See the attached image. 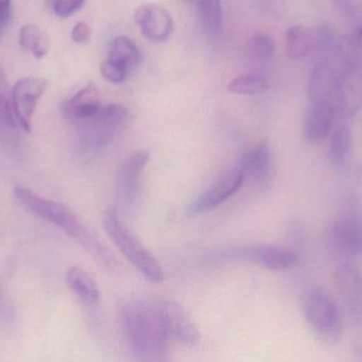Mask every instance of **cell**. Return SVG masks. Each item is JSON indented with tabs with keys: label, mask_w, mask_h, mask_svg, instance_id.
<instances>
[{
	"label": "cell",
	"mask_w": 362,
	"mask_h": 362,
	"mask_svg": "<svg viewBox=\"0 0 362 362\" xmlns=\"http://www.w3.org/2000/svg\"><path fill=\"white\" fill-rule=\"evenodd\" d=\"M121 325L127 344L142 361H165L170 340L163 324L160 299L140 298L123 304Z\"/></svg>",
	"instance_id": "cell-1"
},
{
	"label": "cell",
	"mask_w": 362,
	"mask_h": 362,
	"mask_svg": "<svg viewBox=\"0 0 362 362\" xmlns=\"http://www.w3.org/2000/svg\"><path fill=\"white\" fill-rule=\"evenodd\" d=\"M14 196L30 214L63 230L70 237L78 240L87 250L93 253L95 257L108 261L110 255L106 249L93 237V234L67 205L40 197L25 187L17 186L14 189Z\"/></svg>",
	"instance_id": "cell-2"
},
{
	"label": "cell",
	"mask_w": 362,
	"mask_h": 362,
	"mask_svg": "<svg viewBox=\"0 0 362 362\" xmlns=\"http://www.w3.org/2000/svg\"><path fill=\"white\" fill-rule=\"evenodd\" d=\"M103 227L110 240L144 278L153 283L163 282L165 273L160 264L127 229L116 208H110L104 212Z\"/></svg>",
	"instance_id": "cell-3"
},
{
	"label": "cell",
	"mask_w": 362,
	"mask_h": 362,
	"mask_svg": "<svg viewBox=\"0 0 362 362\" xmlns=\"http://www.w3.org/2000/svg\"><path fill=\"white\" fill-rule=\"evenodd\" d=\"M303 312L313 335L327 346L339 344L344 321L339 306L325 289L316 287L304 295Z\"/></svg>",
	"instance_id": "cell-4"
},
{
	"label": "cell",
	"mask_w": 362,
	"mask_h": 362,
	"mask_svg": "<svg viewBox=\"0 0 362 362\" xmlns=\"http://www.w3.org/2000/svg\"><path fill=\"white\" fill-rule=\"evenodd\" d=\"M129 111L123 104L102 106L99 112L78 123L82 146L86 150H98L107 146L115 136L127 125Z\"/></svg>",
	"instance_id": "cell-5"
},
{
	"label": "cell",
	"mask_w": 362,
	"mask_h": 362,
	"mask_svg": "<svg viewBox=\"0 0 362 362\" xmlns=\"http://www.w3.org/2000/svg\"><path fill=\"white\" fill-rule=\"evenodd\" d=\"M327 237L331 248L340 256L362 257V215L340 213L329 225Z\"/></svg>",
	"instance_id": "cell-6"
},
{
	"label": "cell",
	"mask_w": 362,
	"mask_h": 362,
	"mask_svg": "<svg viewBox=\"0 0 362 362\" xmlns=\"http://www.w3.org/2000/svg\"><path fill=\"white\" fill-rule=\"evenodd\" d=\"M334 285L344 310L353 322L362 321V273L349 261L338 264L334 270Z\"/></svg>",
	"instance_id": "cell-7"
},
{
	"label": "cell",
	"mask_w": 362,
	"mask_h": 362,
	"mask_svg": "<svg viewBox=\"0 0 362 362\" xmlns=\"http://www.w3.org/2000/svg\"><path fill=\"white\" fill-rule=\"evenodd\" d=\"M47 80L35 77H27L15 83L12 89V103L17 123L25 132L31 131L32 118L38 100L47 89Z\"/></svg>",
	"instance_id": "cell-8"
},
{
	"label": "cell",
	"mask_w": 362,
	"mask_h": 362,
	"mask_svg": "<svg viewBox=\"0 0 362 362\" xmlns=\"http://www.w3.org/2000/svg\"><path fill=\"white\" fill-rule=\"evenodd\" d=\"M161 316L171 341L183 346L199 344L200 333L189 312L174 301L160 299Z\"/></svg>",
	"instance_id": "cell-9"
},
{
	"label": "cell",
	"mask_w": 362,
	"mask_h": 362,
	"mask_svg": "<svg viewBox=\"0 0 362 362\" xmlns=\"http://www.w3.org/2000/svg\"><path fill=\"white\" fill-rule=\"evenodd\" d=\"M245 180L246 178L240 166L226 172L189 205L187 212L189 215H199L218 208L240 191Z\"/></svg>",
	"instance_id": "cell-10"
},
{
	"label": "cell",
	"mask_w": 362,
	"mask_h": 362,
	"mask_svg": "<svg viewBox=\"0 0 362 362\" xmlns=\"http://www.w3.org/2000/svg\"><path fill=\"white\" fill-rule=\"evenodd\" d=\"M238 259L257 264L272 271H285L299 264L300 257L293 250L276 244H259L243 247L234 252Z\"/></svg>",
	"instance_id": "cell-11"
},
{
	"label": "cell",
	"mask_w": 362,
	"mask_h": 362,
	"mask_svg": "<svg viewBox=\"0 0 362 362\" xmlns=\"http://www.w3.org/2000/svg\"><path fill=\"white\" fill-rule=\"evenodd\" d=\"M310 103L339 106V77L329 62H320L313 68L308 83Z\"/></svg>",
	"instance_id": "cell-12"
},
{
	"label": "cell",
	"mask_w": 362,
	"mask_h": 362,
	"mask_svg": "<svg viewBox=\"0 0 362 362\" xmlns=\"http://www.w3.org/2000/svg\"><path fill=\"white\" fill-rule=\"evenodd\" d=\"M150 154L138 151L129 155L119 168L116 179L117 193L124 204H131L137 198L140 179L148 165Z\"/></svg>",
	"instance_id": "cell-13"
},
{
	"label": "cell",
	"mask_w": 362,
	"mask_h": 362,
	"mask_svg": "<svg viewBox=\"0 0 362 362\" xmlns=\"http://www.w3.org/2000/svg\"><path fill=\"white\" fill-rule=\"evenodd\" d=\"M135 21L144 35L155 42H163L173 31L171 14L157 4H144L135 12Z\"/></svg>",
	"instance_id": "cell-14"
},
{
	"label": "cell",
	"mask_w": 362,
	"mask_h": 362,
	"mask_svg": "<svg viewBox=\"0 0 362 362\" xmlns=\"http://www.w3.org/2000/svg\"><path fill=\"white\" fill-rule=\"evenodd\" d=\"M337 108L327 104L310 103L303 120V135L310 144L323 142L335 127Z\"/></svg>",
	"instance_id": "cell-15"
},
{
	"label": "cell",
	"mask_w": 362,
	"mask_h": 362,
	"mask_svg": "<svg viewBox=\"0 0 362 362\" xmlns=\"http://www.w3.org/2000/svg\"><path fill=\"white\" fill-rule=\"evenodd\" d=\"M102 108L101 94L93 83L78 91L63 104L64 117L76 125L93 117Z\"/></svg>",
	"instance_id": "cell-16"
},
{
	"label": "cell",
	"mask_w": 362,
	"mask_h": 362,
	"mask_svg": "<svg viewBox=\"0 0 362 362\" xmlns=\"http://www.w3.org/2000/svg\"><path fill=\"white\" fill-rule=\"evenodd\" d=\"M19 128L13 110L12 91L0 68V142L6 147L15 146L19 137Z\"/></svg>",
	"instance_id": "cell-17"
},
{
	"label": "cell",
	"mask_w": 362,
	"mask_h": 362,
	"mask_svg": "<svg viewBox=\"0 0 362 362\" xmlns=\"http://www.w3.org/2000/svg\"><path fill=\"white\" fill-rule=\"evenodd\" d=\"M272 149L269 144L263 140L243 157L240 167L244 172L245 178L249 176L257 182H266L272 176Z\"/></svg>",
	"instance_id": "cell-18"
},
{
	"label": "cell",
	"mask_w": 362,
	"mask_h": 362,
	"mask_svg": "<svg viewBox=\"0 0 362 362\" xmlns=\"http://www.w3.org/2000/svg\"><path fill=\"white\" fill-rule=\"evenodd\" d=\"M353 148V133L350 125L346 123L334 127L331 133L329 147V161L333 167L341 169L350 157Z\"/></svg>",
	"instance_id": "cell-19"
},
{
	"label": "cell",
	"mask_w": 362,
	"mask_h": 362,
	"mask_svg": "<svg viewBox=\"0 0 362 362\" xmlns=\"http://www.w3.org/2000/svg\"><path fill=\"white\" fill-rule=\"evenodd\" d=\"M68 287L82 300L84 303L93 305L100 299L98 285L90 276L80 267H72L66 273Z\"/></svg>",
	"instance_id": "cell-20"
},
{
	"label": "cell",
	"mask_w": 362,
	"mask_h": 362,
	"mask_svg": "<svg viewBox=\"0 0 362 362\" xmlns=\"http://www.w3.org/2000/svg\"><path fill=\"white\" fill-rule=\"evenodd\" d=\"M200 23L209 38L216 40L223 33V13L221 0H199Z\"/></svg>",
	"instance_id": "cell-21"
},
{
	"label": "cell",
	"mask_w": 362,
	"mask_h": 362,
	"mask_svg": "<svg viewBox=\"0 0 362 362\" xmlns=\"http://www.w3.org/2000/svg\"><path fill=\"white\" fill-rule=\"evenodd\" d=\"M285 38L287 55L291 59H304L314 49V34L305 26H291L287 29Z\"/></svg>",
	"instance_id": "cell-22"
},
{
	"label": "cell",
	"mask_w": 362,
	"mask_h": 362,
	"mask_svg": "<svg viewBox=\"0 0 362 362\" xmlns=\"http://www.w3.org/2000/svg\"><path fill=\"white\" fill-rule=\"evenodd\" d=\"M18 42L23 50L30 51L37 60L44 59L50 48L48 35L37 26H23L19 31Z\"/></svg>",
	"instance_id": "cell-23"
},
{
	"label": "cell",
	"mask_w": 362,
	"mask_h": 362,
	"mask_svg": "<svg viewBox=\"0 0 362 362\" xmlns=\"http://www.w3.org/2000/svg\"><path fill=\"white\" fill-rule=\"evenodd\" d=\"M108 57L127 66L131 72L139 64L140 51L133 40L127 36L120 35L112 40Z\"/></svg>",
	"instance_id": "cell-24"
},
{
	"label": "cell",
	"mask_w": 362,
	"mask_h": 362,
	"mask_svg": "<svg viewBox=\"0 0 362 362\" xmlns=\"http://www.w3.org/2000/svg\"><path fill=\"white\" fill-rule=\"evenodd\" d=\"M270 89L267 77L261 74H245L232 80L228 91L238 95H257Z\"/></svg>",
	"instance_id": "cell-25"
},
{
	"label": "cell",
	"mask_w": 362,
	"mask_h": 362,
	"mask_svg": "<svg viewBox=\"0 0 362 362\" xmlns=\"http://www.w3.org/2000/svg\"><path fill=\"white\" fill-rule=\"evenodd\" d=\"M335 45V36L331 23L327 21L321 23L314 35V48L317 49L323 62L331 60Z\"/></svg>",
	"instance_id": "cell-26"
},
{
	"label": "cell",
	"mask_w": 362,
	"mask_h": 362,
	"mask_svg": "<svg viewBox=\"0 0 362 362\" xmlns=\"http://www.w3.org/2000/svg\"><path fill=\"white\" fill-rule=\"evenodd\" d=\"M249 48L255 59L263 62L270 61L276 53V40L269 34H255L250 38Z\"/></svg>",
	"instance_id": "cell-27"
},
{
	"label": "cell",
	"mask_w": 362,
	"mask_h": 362,
	"mask_svg": "<svg viewBox=\"0 0 362 362\" xmlns=\"http://www.w3.org/2000/svg\"><path fill=\"white\" fill-rule=\"evenodd\" d=\"M129 72V69L127 66L110 57H107L101 65L102 76L110 83L118 84V83L124 82Z\"/></svg>",
	"instance_id": "cell-28"
},
{
	"label": "cell",
	"mask_w": 362,
	"mask_h": 362,
	"mask_svg": "<svg viewBox=\"0 0 362 362\" xmlns=\"http://www.w3.org/2000/svg\"><path fill=\"white\" fill-rule=\"evenodd\" d=\"M85 0H48L49 6L57 16L67 18L80 10Z\"/></svg>",
	"instance_id": "cell-29"
},
{
	"label": "cell",
	"mask_w": 362,
	"mask_h": 362,
	"mask_svg": "<svg viewBox=\"0 0 362 362\" xmlns=\"http://www.w3.org/2000/svg\"><path fill=\"white\" fill-rule=\"evenodd\" d=\"M90 36V28H89V26L87 25L86 23H83V21L76 23L71 31L72 40L78 43V44H85V43L88 42Z\"/></svg>",
	"instance_id": "cell-30"
},
{
	"label": "cell",
	"mask_w": 362,
	"mask_h": 362,
	"mask_svg": "<svg viewBox=\"0 0 362 362\" xmlns=\"http://www.w3.org/2000/svg\"><path fill=\"white\" fill-rule=\"evenodd\" d=\"M11 18V0H0V29L8 25Z\"/></svg>",
	"instance_id": "cell-31"
},
{
	"label": "cell",
	"mask_w": 362,
	"mask_h": 362,
	"mask_svg": "<svg viewBox=\"0 0 362 362\" xmlns=\"http://www.w3.org/2000/svg\"><path fill=\"white\" fill-rule=\"evenodd\" d=\"M355 38H356L357 45H358L359 51H361L362 57V27L357 31Z\"/></svg>",
	"instance_id": "cell-32"
},
{
	"label": "cell",
	"mask_w": 362,
	"mask_h": 362,
	"mask_svg": "<svg viewBox=\"0 0 362 362\" xmlns=\"http://www.w3.org/2000/svg\"><path fill=\"white\" fill-rule=\"evenodd\" d=\"M187 1H191V0H187Z\"/></svg>",
	"instance_id": "cell-33"
}]
</instances>
